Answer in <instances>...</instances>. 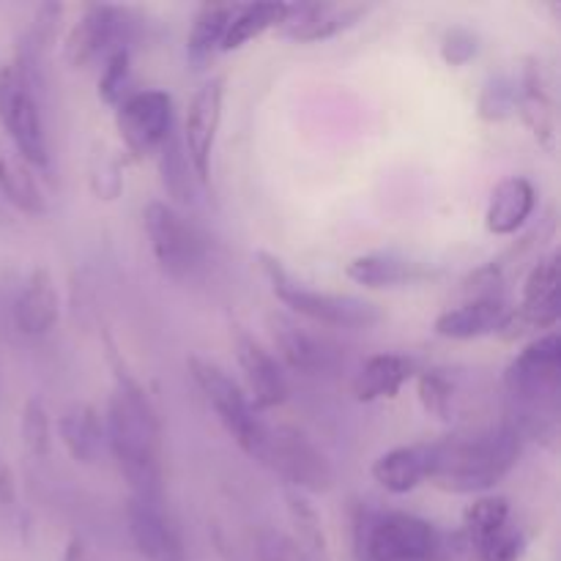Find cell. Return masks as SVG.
Instances as JSON below:
<instances>
[{"mask_svg":"<svg viewBox=\"0 0 561 561\" xmlns=\"http://www.w3.org/2000/svg\"><path fill=\"white\" fill-rule=\"evenodd\" d=\"M110 343V362L115 373V389L104 414V444L113 453L115 466L129 482L131 496L164 499L162 474V425L142 383L126 370Z\"/></svg>","mask_w":561,"mask_h":561,"instance_id":"1","label":"cell"},{"mask_svg":"<svg viewBox=\"0 0 561 561\" xmlns=\"http://www.w3.org/2000/svg\"><path fill=\"white\" fill-rule=\"evenodd\" d=\"M524 433L515 422L458 433L431 444V480L447 493H485L518 463Z\"/></svg>","mask_w":561,"mask_h":561,"instance_id":"2","label":"cell"},{"mask_svg":"<svg viewBox=\"0 0 561 561\" xmlns=\"http://www.w3.org/2000/svg\"><path fill=\"white\" fill-rule=\"evenodd\" d=\"M504 387L518 405L520 433L553 436L557 431L559 389H561V337L546 332L531 340L504 370Z\"/></svg>","mask_w":561,"mask_h":561,"instance_id":"3","label":"cell"},{"mask_svg":"<svg viewBox=\"0 0 561 561\" xmlns=\"http://www.w3.org/2000/svg\"><path fill=\"white\" fill-rule=\"evenodd\" d=\"M257 263H261L263 277L268 279L272 294L283 301L288 310L296 316L307 318L312 323H323V327L337 329H370L381 321V310L373 301L359 299V296L345 294H329V290H316L296 279L283 261L268 252H257Z\"/></svg>","mask_w":561,"mask_h":561,"instance_id":"4","label":"cell"},{"mask_svg":"<svg viewBox=\"0 0 561 561\" xmlns=\"http://www.w3.org/2000/svg\"><path fill=\"white\" fill-rule=\"evenodd\" d=\"M186 370H190L192 381L197 383V389L203 392L206 403L211 405V411L217 414L219 425L228 431V436L233 438L241 447V453L250 455L252 460L261 463L263 447H266V431L268 425H263L261 414L255 411V405L250 403L244 389L236 383V378L225 370L217 362L206 359L201 354H192L186 359Z\"/></svg>","mask_w":561,"mask_h":561,"instance_id":"5","label":"cell"},{"mask_svg":"<svg viewBox=\"0 0 561 561\" xmlns=\"http://www.w3.org/2000/svg\"><path fill=\"white\" fill-rule=\"evenodd\" d=\"M38 82L27 75L20 60H9L0 69V124L9 131L16 157L33 170L49 168L47 129L36 99Z\"/></svg>","mask_w":561,"mask_h":561,"instance_id":"6","label":"cell"},{"mask_svg":"<svg viewBox=\"0 0 561 561\" xmlns=\"http://www.w3.org/2000/svg\"><path fill=\"white\" fill-rule=\"evenodd\" d=\"M142 228L159 268L170 279L190 283L206 263V239L175 206L151 201L142 208Z\"/></svg>","mask_w":561,"mask_h":561,"instance_id":"7","label":"cell"},{"mask_svg":"<svg viewBox=\"0 0 561 561\" xmlns=\"http://www.w3.org/2000/svg\"><path fill=\"white\" fill-rule=\"evenodd\" d=\"M359 548L367 561H438L444 535L420 515L387 513L367 520Z\"/></svg>","mask_w":561,"mask_h":561,"instance_id":"8","label":"cell"},{"mask_svg":"<svg viewBox=\"0 0 561 561\" xmlns=\"http://www.w3.org/2000/svg\"><path fill=\"white\" fill-rule=\"evenodd\" d=\"M261 463L277 471L296 493H327L334 488L329 458L296 427H268Z\"/></svg>","mask_w":561,"mask_h":561,"instance_id":"9","label":"cell"},{"mask_svg":"<svg viewBox=\"0 0 561 561\" xmlns=\"http://www.w3.org/2000/svg\"><path fill=\"white\" fill-rule=\"evenodd\" d=\"M115 129L135 159L157 157L159 148L175 131L173 96L159 88L129 93L115 107Z\"/></svg>","mask_w":561,"mask_h":561,"instance_id":"10","label":"cell"},{"mask_svg":"<svg viewBox=\"0 0 561 561\" xmlns=\"http://www.w3.org/2000/svg\"><path fill=\"white\" fill-rule=\"evenodd\" d=\"M222 102L225 80L222 77H211V80L197 88L184 115L181 142H184L186 159H190L201 184H208V175H211V153L214 146H217L219 124H222Z\"/></svg>","mask_w":561,"mask_h":561,"instance_id":"11","label":"cell"},{"mask_svg":"<svg viewBox=\"0 0 561 561\" xmlns=\"http://www.w3.org/2000/svg\"><path fill=\"white\" fill-rule=\"evenodd\" d=\"M559 252L540 257L524 283V301L518 310L510 312L502 337L515 340L540 329H553L561 318L559 307Z\"/></svg>","mask_w":561,"mask_h":561,"instance_id":"12","label":"cell"},{"mask_svg":"<svg viewBox=\"0 0 561 561\" xmlns=\"http://www.w3.org/2000/svg\"><path fill=\"white\" fill-rule=\"evenodd\" d=\"M126 529L146 561H190L184 537L164 510V499H137L126 504Z\"/></svg>","mask_w":561,"mask_h":561,"instance_id":"13","label":"cell"},{"mask_svg":"<svg viewBox=\"0 0 561 561\" xmlns=\"http://www.w3.org/2000/svg\"><path fill=\"white\" fill-rule=\"evenodd\" d=\"M370 5L362 3H285L283 20L277 22V36L296 44L327 42L351 31L367 16Z\"/></svg>","mask_w":561,"mask_h":561,"instance_id":"14","label":"cell"},{"mask_svg":"<svg viewBox=\"0 0 561 561\" xmlns=\"http://www.w3.org/2000/svg\"><path fill=\"white\" fill-rule=\"evenodd\" d=\"M515 113H520L537 146L546 148L548 153L557 151V91H553V77L548 75V66L540 58H526L520 69Z\"/></svg>","mask_w":561,"mask_h":561,"instance_id":"15","label":"cell"},{"mask_svg":"<svg viewBox=\"0 0 561 561\" xmlns=\"http://www.w3.org/2000/svg\"><path fill=\"white\" fill-rule=\"evenodd\" d=\"M121 31H124V11L115 5H85L80 20L71 25L66 36V64L71 69H85L93 60L107 58L113 49L124 47V44H115Z\"/></svg>","mask_w":561,"mask_h":561,"instance_id":"16","label":"cell"},{"mask_svg":"<svg viewBox=\"0 0 561 561\" xmlns=\"http://www.w3.org/2000/svg\"><path fill=\"white\" fill-rule=\"evenodd\" d=\"M268 329H272L274 348L294 373L321 376V373H332L337 367L340 351L332 340L321 337L312 329L283 316H272Z\"/></svg>","mask_w":561,"mask_h":561,"instance_id":"17","label":"cell"},{"mask_svg":"<svg viewBox=\"0 0 561 561\" xmlns=\"http://www.w3.org/2000/svg\"><path fill=\"white\" fill-rule=\"evenodd\" d=\"M236 345V359H239L241 373H244L247 381V398L255 405V411L277 409L288 400V378H285L283 367L274 359V354L268 348H263L252 334L236 332L233 337Z\"/></svg>","mask_w":561,"mask_h":561,"instance_id":"18","label":"cell"},{"mask_svg":"<svg viewBox=\"0 0 561 561\" xmlns=\"http://www.w3.org/2000/svg\"><path fill=\"white\" fill-rule=\"evenodd\" d=\"M345 277L351 283L362 285V288L387 290L425 283V279L436 277V272L427 263L411 261V257L398 255V252H367V255L354 257L345 266Z\"/></svg>","mask_w":561,"mask_h":561,"instance_id":"19","label":"cell"},{"mask_svg":"<svg viewBox=\"0 0 561 561\" xmlns=\"http://www.w3.org/2000/svg\"><path fill=\"white\" fill-rule=\"evenodd\" d=\"M60 318V296L47 266L27 274L20 296L14 301V321L25 337H44L55 329Z\"/></svg>","mask_w":561,"mask_h":561,"instance_id":"20","label":"cell"},{"mask_svg":"<svg viewBox=\"0 0 561 561\" xmlns=\"http://www.w3.org/2000/svg\"><path fill=\"white\" fill-rule=\"evenodd\" d=\"M510 312L513 307L504 305L499 296L471 299L453 310H444L433 323V332L444 340H480L488 334H502L510 321Z\"/></svg>","mask_w":561,"mask_h":561,"instance_id":"21","label":"cell"},{"mask_svg":"<svg viewBox=\"0 0 561 561\" xmlns=\"http://www.w3.org/2000/svg\"><path fill=\"white\" fill-rule=\"evenodd\" d=\"M431 444H411V447H394L378 455L370 474L387 493L405 496L431 480Z\"/></svg>","mask_w":561,"mask_h":561,"instance_id":"22","label":"cell"},{"mask_svg":"<svg viewBox=\"0 0 561 561\" xmlns=\"http://www.w3.org/2000/svg\"><path fill=\"white\" fill-rule=\"evenodd\" d=\"M537 206V190L524 175L504 179L491 192V201L485 208V228L493 236H513L529 222Z\"/></svg>","mask_w":561,"mask_h":561,"instance_id":"23","label":"cell"},{"mask_svg":"<svg viewBox=\"0 0 561 561\" xmlns=\"http://www.w3.org/2000/svg\"><path fill=\"white\" fill-rule=\"evenodd\" d=\"M414 362L403 354H373L362 365V370L354 378V394L359 403H376V400L398 398L400 389L414 378Z\"/></svg>","mask_w":561,"mask_h":561,"instance_id":"24","label":"cell"},{"mask_svg":"<svg viewBox=\"0 0 561 561\" xmlns=\"http://www.w3.org/2000/svg\"><path fill=\"white\" fill-rule=\"evenodd\" d=\"M58 438L77 463H93L104 444V420L88 403H75L58 416Z\"/></svg>","mask_w":561,"mask_h":561,"instance_id":"25","label":"cell"},{"mask_svg":"<svg viewBox=\"0 0 561 561\" xmlns=\"http://www.w3.org/2000/svg\"><path fill=\"white\" fill-rule=\"evenodd\" d=\"M0 195L5 197L9 206L27 214V217L47 214V197H44L31 164H25L16 153L3 151V148H0Z\"/></svg>","mask_w":561,"mask_h":561,"instance_id":"26","label":"cell"},{"mask_svg":"<svg viewBox=\"0 0 561 561\" xmlns=\"http://www.w3.org/2000/svg\"><path fill=\"white\" fill-rule=\"evenodd\" d=\"M285 510H288L290 529H294V546L299 548L307 561H332L327 531L318 510L307 502L305 493L285 491Z\"/></svg>","mask_w":561,"mask_h":561,"instance_id":"27","label":"cell"},{"mask_svg":"<svg viewBox=\"0 0 561 561\" xmlns=\"http://www.w3.org/2000/svg\"><path fill=\"white\" fill-rule=\"evenodd\" d=\"M233 11L236 3H203L201 9L195 11L190 33H186V58H190L192 64H206L214 53H219L230 20H233Z\"/></svg>","mask_w":561,"mask_h":561,"instance_id":"28","label":"cell"},{"mask_svg":"<svg viewBox=\"0 0 561 561\" xmlns=\"http://www.w3.org/2000/svg\"><path fill=\"white\" fill-rule=\"evenodd\" d=\"M60 16H64V5L58 3H44L38 5L36 16H33L31 27H27L25 38H22V47L16 53V60L27 69V75L38 82V71H42L44 58L53 49L55 38H58Z\"/></svg>","mask_w":561,"mask_h":561,"instance_id":"29","label":"cell"},{"mask_svg":"<svg viewBox=\"0 0 561 561\" xmlns=\"http://www.w3.org/2000/svg\"><path fill=\"white\" fill-rule=\"evenodd\" d=\"M283 14H285V3H250V5L236 3L233 20H230L228 33H225L219 53H233V49H241L244 44H250L252 38L263 36L266 31L277 27V22L283 20Z\"/></svg>","mask_w":561,"mask_h":561,"instance_id":"30","label":"cell"},{"mask_svg":"<svg viewBox=\"0 0 561 561\" xmlns=\"http://www.w3.org/2000/svg\"><path fill=\"white\" fill-rule=\"evenodd\" d=\"M159 175H162V186L173 201L190 203L192 195H195V170H192L190 159H186L184 142H181V135H170L168 142L159 148Z\"/></svg>","mask_w":561,"mask_h":561,"instance_id":"31","label":"cell"},{"mask_svg":"<svg viewBox=\"0 0 561 561\" xmlns=\"http://www.w3.org/2000/svg\"><path fill=\"white\" fill-rule=\"evenodd\" d=\"M513 524V510L504 496H480L466 507L463 513V531L469 546H480L482 540L493 537L496 531L507 529Z\"/></svg>","mask_w":561,"mask_h":561,"instance_id":"32","label":"cell"},{"mask_svg":"<svg viewBox=\"0 0 561 561\" xmlns=\"http://www.w3.org/2000/svg\"><path fill=\"white\" fill-rule=\"evenodd\" d=\"M515 107H518V77L493 75L482 88L480 102H477L480 118L488 124L507 121L510 115H515Z\"/></svg>","mask_w":561,"mask_h":561,"instance_id":"33","label":"cell"},{"mask_svg":"<svg viewBox=\"0 0 561 561\" xmlns=\"http://www.w3.org/2000/svg\"><path fill=\"white\" fill-rule=\"evenodd\" d=\"M20 436L27 455L47 458L49 449H53V420H49V411L42 398H27L25 405H22Z\"/></svg>","mask_w":561,"mask_h":561,"instance_id":"34","label":"cell"},{"mask_svg":"<svg viewBox=\"0 0 561 561\" xmlns=\"http://www.w3.org/2000/svg\"><path fill=\"white\" fill-rule=\"evenodd\" d=\"M129 82H131V53L129 47H118L104 58L102 75H99L96 93L104 104L118 107L126 96H129Z\"/></svg>","mask_w":561,"mask_h":561,"instance_id":"35","label":"cell"},{"mask_svg":"<svg viewBox=\"0 0 561 561\" xmlns=\"http://www.w3.org/2000/svg\"><path fill=\"white\" fill-rule=\"evenodd\" d=\"M416 389H420V403L436 420H453L455 387L442 370H425L416 376Z\"/></svg>","mask_w":561,"mask_h":561,"instance_id":"36","label":"cell"},{"mask_svg":"<svg viewBox=\"0 0 561 561\" xmlns=\"http://www.w3.org/2000/svg\"><path fill=\"white\" fill-rule=\"evenodd\" d=\"M477 561H520L526 553V537L513 524L507 529L496 531L493 537L482 540L480 546L471 548Z\"/></svg>","mask_w":561,"mask_h":561,"instance_id":"37","label":"cell"},{"mask_svg":"<svg viewBox=\"0 0 561 561\" xmlns=\"http://www.w3.org/2000/svg\"><path fill=\"white\" fill-rule=\"evenodd\" d=\"M477 53H480V38H477V33L471 27L455 25L444 31L442 58L449 66H466L471 58H477Z\"/></svg>","mask_w":561,"mask_h":561,"instance_id":"38","label":"cell"},{"mask_svg":"<svg viewBox=\"0 0 561 561\" xmlns=\"http://www.w3.org/2000/svg\"><path fill=\"white\" fill-rule=\"evenodd\" d=\"M255 561H307L288 535L277 529H261L255 535Z\"/></svg>","mask_w":561,"mask_h":561,"instance_id":"39","label":"cell"},{"mask_svg":"<svg viewBox=\"0 0 561 561\" xmlns=\"http://www.w3.org/2000/svg\"><path fill=\"white\" fill-rule=\"evenodd\" d=\"M16 504V477L9 460L0 453V510H14Z\"/></svg>","mask_w":561,"mask_h":561,"instance_id":"40","label":"cell"},{"mask_svg":"<svg viewBox=\"0 0 561 561\" xmlns=\"http://www.w3.org/2000/svg\"><path fill=\"white\" fill-rule=\"evenodd\" d=\"M64 561H99L91 553V548L80 540V537H71L64 548Z\"/></svg>","mask_w":561,"mask_h":561,"instance_id":"41","label":"cell"}]
</instances>
